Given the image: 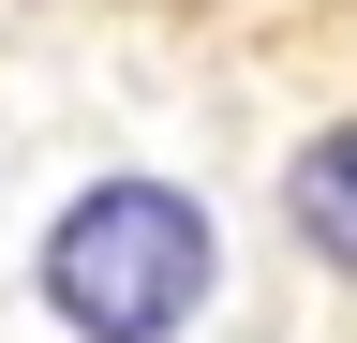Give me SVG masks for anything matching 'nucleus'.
Listing matches in <instances>:
<instances>
[{"label": "nucleus", "mask_w": 357, "mask_h": 343, "mask_svg": "<svg viewBox=\"0 0 357 343\" xmlns=\"http://www.w3.org/2000/svg\"><path fill=\"white\" fill-rule=\"evenodd\" d=\"M30 298L60 314L75 343H178L223 298V224L194 180H149V164H105L45 209L30 239Z\"/></svg>", "instance_id": "nucleus-1"}, {"label": "nucleus", "mask_w": 357, "mask_h": 343, "mask_svg": "<svg viewBox=\"0 0 357 343\" xmlns=\"http://www.w3.org/2000/svg\"><path fill=\"white\" fill-rule=\"evenodd\" d=\"M283 239H298L328 284H357V105L312 119V135L283 149Z\"/></svg>", "instance_id": "nucleus-2"}]
</instances>
